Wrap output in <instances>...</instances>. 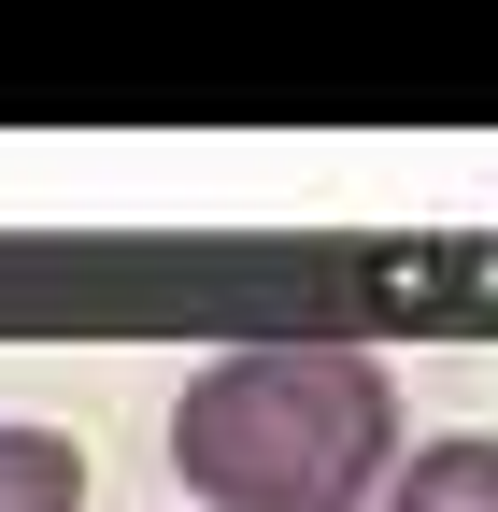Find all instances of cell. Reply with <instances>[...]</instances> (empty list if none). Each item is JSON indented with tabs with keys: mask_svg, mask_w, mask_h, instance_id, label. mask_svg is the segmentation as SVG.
I'll return each mask as SVG.
<instances>
[{
	"mask_svg": "<svg viewBox=\"0 0 498 512\" xmlns=\"http://www.w3.org/2000/svg\"><path fill=\"white\" fill-rule=\"evenodd\" d=\"M0 512H86V441L72 427H0Z\"/></svg>",
	"mask_w": 498,
	"mask_h": 512,
	"instance_id": "3957f363",
	"label": "cell"
},
{
	"mask_svg": "<svg viewBox=\"0 0 498 512\" xmlns=\"http://www.w3.org/2000/svg\"><path fill=\"white\" fill-rule=\"evenodd\" d=\"M370 512H498V441L456 427V441H413V456L385 470V498Z\"/></svg>",
	"mask_w": 498,
	"mask_h": 512,
	"instance_id": "7a4b0ae2",
	"label": "cell"
},
{
	"mask_svg": "<svg viewBox=\"0 0 498 512\" xmlns=\"http://www.w3.org/2000/svg\"><path fill=\"white\" fill-rule=\"evenodd\" d=\"M171 470L200 512H370L399 470V384L370 342H228L171 399Z\"/></svg>",
	"mask_w": 498,
	"mask_h": 512,
	"instance_id": "6da1fadb",
	"label": "cell"
}]
</instances>
